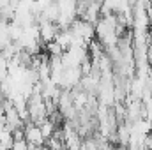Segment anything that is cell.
Instances as JSON below:
<instances>
[{
  "instance_id": "cell-1",
  "label": "cell",
  "mask_w": 152,
  "mask_h": 150,
  "mask_svg": "<svg viewBox=\"0 0 152 150\" xmlns=\"http://www.w3.org/2000/svg\"><path fill=\"white\" fill-rule=\"evenodd\" d=\"M23 140L32 147H41V145L46 143L39 125L34 124V122H25V125H23Z\"/></svg>"
},
{
  "instance_id": "cell-2",
  "label": "cell",
  "mask_w": 152,
  "mask_h": 150,
  "mask_svg": "<svg viewBox=\"0 0 152 150\" xmlns=\"http://www.w3.org/2000/svg\"><path fill=\"white\" fill-rule=\"evenodd\" d=\"M81 69L80 67H64L62 78H60V88L62 90H73L80 85L81 79Z\"/></svg>"
},
{
  "instance_id": "cell-3",
  "label": "cell",
  "mask_w": 152,
  "mask_h": 150,
  "mask_svg": "<svg viewBox=\"0 0 152 150\" xmlns=\"http://www.w3.org/2000/svg\"><path fill=\"white\" fill-rule=\"evenodd\" d=\"M131 9H133V5L127 0H101V16H104V14H124Z\"/></svg>"
},
{
  "instance_id": "cell-4",
  "label": "cell",
  "mask_w": 152,
  "mask_h": 150,
  "mask_svg": "<svg viewBox=\"0 0 152 150\" xmlns=\"http://www.w3.org/2000/svg\"><path fill=\"white\" fill-rule=\"evenodd\" d=\"M37 30H39V39L41 44H48L51 41H55L57 34H58V27L53 21H46V20H39L37 21Z\"/></svg>"
},
{
  "instance_id": "cell-5",
  "label": "cell",
  "mask_w": 152,
  "mask_h": 150,
  "mask_svg": "<svg viewBox=\"0 0 152 150\" xmlns=\"http://www.w3.org/2000/svg\"><path fill=\"white\" fill-rule=\"evenodd\" d=\"M57 18H58V7H57V4L55 2H51V4H48L44 9H42V12L39 14V20H46V21H57ZM37 20V21H39Z\"/></svg>"
},
{
  "instance_id": "cell-6",
  "label": "cell",
  "mask_w": 152,
  "mask_h": 150,
  "mask_svg": "<svg viewBox=\"0 0 152 150\" xmlns=\"http://www.w3.org/2000/svg\"><path fill=\"white\" fill-rule=\"evenodd\" d=\"M9 21L5 20H0V51L5 50L12 41H11V36H9V27H7Z\"/></svg>"
},
{
  "instance_id": "cell-7",
  "label": "cell",
  "mask_w": 152,
  "mask_h": 150,
  "mask_svg": "<svg viewBox=\"0 0 152 150\" xmlns=\"http://www.w3.org/2000/svg\"><path fill=\"white\" fill-rule=\"evenodd\" d=\"M39 129H41L44 140H48V138L53 136V133H55V129H57V124H55L51 118H46V120H42V122L39 124Z\"/></svg>"
},
{
  "instance_id": "cell-8",
  "label": "cell",
  "mask_w": 152,
  "mask_h": 150,
  "mask_svg": "<svg viewBox=\"0 0 152 150\" xmlns=\"http://www.w3.org/2000/svg\"><path fill=\"white\" fill-rule=\"evenodd\" d=\"M46 46V51H48V57H60L62 53H64V50H62V46L57 42V41H51V42H48V44H44Z\"/></svg>"
},
{
  "instance_id": "cell-9",
  "label": "cell",
  "mask_w": 152,
  "mask_h": 150,
  "mask_svg": "<svg viewBox=\"0 0 152 150\" xmlns=\"http://www.w3.org/2000/svg\"><path fill=\"white\" fill-rule=\"evenodd\" d=\"M9 76V67H7V58H4L2 57V53H0V83L5 79Z\"/></svg>"
},
{
  "instance_id": "cell-10",
  "label": "cell",
  "mask_w": 152,
  "mask_h": 150,
  "mask_svg": "<svg viewBox=\"0 0 152 150\" xmlns=\"http://www.w3.org/2000/svg\"><path fill=\"white\" fill-rule=\"evenodd\" d=\"M9 150H30V145L21 138V140H14Z\"/></svg>"
},
{
  "instance_id": "cell-11",
  "label": "cell",
  "mask_w": 152,
  "mask_h": 150,
  "mask_svg": "<svg viewBox=\"0 0 152 150\" xmlns=\"http://www.w3.org/2000/svg\"><path fill=\"white\" fill-rule=\"evenodd\" d=\"M30 150H48V147L46 145H41V147H32L30 145Z\"/></svg>"
},
{
  "instance_id": "cell-12",
  "label": "cell",
  "mask_w": 152,
  "mask_h": 150,
  "mask_svg": "<svg viewBox=\"0 0 152 150\" xmlns=\"http://www.w3.org/2000/svg\"><path fill=\"white\" fill-rule=\"evenodd\" d=\"M115 150H127V149H126V147H122V145H118V147H117Z\"/></svg>"
},
{
  "instance_id": "cell-13",
  "label": "cell",
  "mask_w": 152,
  "mask_h": 150,
  "mask_svg": "<svg viewBox=\"0 0 152 150\" xmlns=\"http://www.w3.org/2000/svg\"><path fill=\"white\" fill-rule=\"evenodd\" d=\"M151 2H152V0H151Z\"/></svg>"
}]
</instances>
